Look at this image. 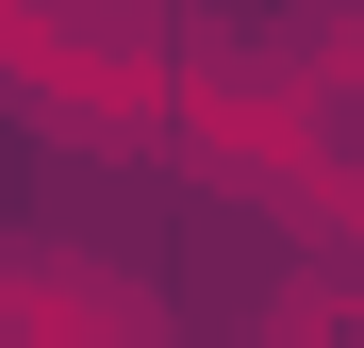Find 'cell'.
Instances as JSON below:
<instances>
[{
	"label": "cell",
	"instance_id": "cell-1",
	"mask_svg": "<svg viewBox=\"0 0 364 348\" xmlns=\"http://www.w3.org/2000/svg\"><path fill=\"white\" fill-rule=\"evenodd\" d=\"M265 348H364V265H298L265 299Z\"/></svg>",
	"mask_w": 364,
	"mask_h": 348
}]
</instances>
